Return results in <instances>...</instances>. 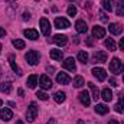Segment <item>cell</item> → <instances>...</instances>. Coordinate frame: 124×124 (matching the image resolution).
Masks as SVG:
<instances>
[{
    "label": "cell",
    "instance_id": "30bf717a",
    "mask_svg": "<svg viewBox=\"0 0 124 124\" xmlns=\"http://www.w3.org/2000/svg\"><path fill=\"white\" fill-rule=\"evenodd\" d=\"M78 98H79L81 104L85 105V107H88V105L91 104V97H90V93H88V91H81L79 95H78Z\"/></svg>",
    "mask_w": 124,
    "mask_h": 124
},
{
    "label": "cell",
    "instance_id": "7bdbcfd3",
    "mask_svg": "<svg viewBox=\"0 0 124 124\" xmlns=\"http://www.w3.org/2000/svg\"><path fill=\"white\" fill-rule=\"evenodd\" d=\"M46 124H56V123H55V120H49Z\"/></svg>",
    "mask_w": 124,
    "mask_h": 124
},
{
    "label": "cell",
    "instance_id": "d4e9b609",
    "mask_svg": "<svg viewBox=\"0 0 124 124\" xmlns=\"http://www.w3.org/2000/svg\"><path fill=\"white\" fill-rule=\"evenodd\" d=\"M65 93H62V91H58V93L54 94V100H55V102H58V104H61L65 101Z\"/></svg>",
    "mask_w": 124,
    "mask_h": 124
},
{
    "label": "cell",
    "instance_id": "bcb514c9",
    "mask_svg": "<svg viewBox=\"0 0 124 124\" xmlns=\"http://www.w3.org/2000/svg\"><path fill=\"white\" fill-rule=\"evenodd\" d=\"M1 105H3V101H1V100H0V107H1Z\"/></svg>",
    "mask_w": 124,
    "mask_h": 124
},
{
    "label": "cell",
    "instance_id": "4316f807",
    "mask_svg": "<svg viewBox=\"0 0 124 124\" xmlns=\"http://www.w3.org/2000/svg\"><path fill=\"white\" fill-rule=\"evenodd\" d=\"M0 91L4 93V94H10L12 93V84L10 82H3L0 85Z\"/></svg>",
    "mask_w": 124,
    "mask_h": 124
},
{
    "label": "cell",
    "instance_id": "83f0119b",
    "mask_svg": "<svg viewBox=\"0 0 124 124\" xmlns=\"http://www.w3.org/2000/svg\"><path fill=\"white\" fill-rule=\"evenodd\" d=\"M114 108H116V111H117V113H120V114L124 113V98H123V97H120V98H118V102H117V105H116Z\"/></svg>",
    "mask_w": 124,
    "mask_h": 124
},
{
    "label": "cell",
    "instance_id": "d6a6232c",
    "mask_svg": "<svg viewBox=\"0 0 124 124\" xmlns=\"http://www.w3.org/2000/svg\"><path fill=\"white\" fill-rule=\"evenodd\" d=\"M36 97H38L39 100H42V101H46L49 95H48L46 93H43V91H38V93H36Z\"/></svg>",
    "mask_w": 124,
    "mask_h": 124
},
{
    "label": "cell",
    "instance_id": "ee69618b",
    "mask_svg": "<svg viewBox=\"0 0 124 124\" xmlns=\"http://www.w3.org/2000/svg\"><path fill=\"white\" fill-rule=\"evenodd\" d=\"M16 124H23V121H22V120H17V121H16Z\"/></svg>",
    "mask_w": 124,
    "mask_h": 124
},
{
    "label": "cell",
    "instance_id": "9c48e42d",
    "mask_svg": "<svg viewBox=\"0 0 124 124\" xmlns=\"http://www.w3.org/2000/svg\"><path fill=\"white\" fill-rule=\"evenodd\" d=\"M56 81L61 85H68L71 82V77L66 72H59V74H56Z\"/></svg>",
    "mask_w": 124,
    "mask_h": 124
},
{
    "label": "cell",
    "instance_id": "7a4b0ae2",
    "mask_svg": "<svg viewBox=\"0 0 124 124\" xmlns=\"http://www.w3.org/2000/svg\"><path fill=\"white\" fill-rule=\"evenodd\" d=\"M38 113H39V110H38L36 102H31V104H29V108H28V111H26V118H28V121H29V123L35 121V118H36Z\"/></svg>",
    "mask_w": 124,
    "mask_h": 124
},
{
    "label": "cell",
    "instance_id": "60d3db41",
    "mask_svg": "<svg viewBox=\"0 0 124 124\" xmlns=\"http://www.w3.org/2000/svg\"><path fill=\"white\" fill-rule=\"evenodd\" d=\"M108 124H118V121H117V120H110Z\"/></svg>",
    "mask_w": 124,
    "mask_h": 124
},
{
    "label": "cell",
    "instance_id": "c3c4849f",
    "mask_svg": "<svg viewBox=\"0 0 124 124\" xmlns=\"http://www.w3.org/2000/svg\"><path fill=\"white\" fill-rule=\"evenodd\" d=\"M123 82H124V74H123Z\"/></svg>",
    "mask_w": 124,
    "mask_h": 124
},
{
    "label": "cell",
    "instance_id": "b9f144b4",
    "mask_svg": "<svg viewBox=\"0 0 124 124\" xmlns=\"http://www.w3.org/2000/svg\"><path fill=\"white\" fill-rule=\"evenodd\" d=\"M17 94H19V95L22 97V95H23V90H17Z\"/></svg>",
    "mask_w": 124,
    "mask_h": 124
},
{
    "label": "cell",
    "instance_id": "d6986e66",
    "mask_svg": "<svg viewBox=\"0 0 124 124\" xmlns=\"http://www.w3.org/2000/svg\"><path fill=\"white\" fill-rule=\"evenodd\" d=\"M9 63H10V66H12L13 72H16L17 75H22V71H20V68L17 66L16 59H15V56H13V55H10V56H9Z\"/></svg>",
    "mask_w": 124,
    "mask_h": 124
},
{
    "label": "cell",
    "instance_id": "f35d334b",
    "mask_svg": "<svg viewBox=\"0 0 124 124\" xmlns=\"http://www.w3.org/2000/svg\"><path fill=\"white\" fill-rule=\"evenodd\" d=\"M4 35H6V31H4L3 28H0V38H3Z\"/></svg>",
    "mask_w": 124,
    "mask_h": 124
},
{
    "label": "cell",
    "instance_id": "9a60e30c",
    "mask_svg": "<svg viewBox=\"0 0 124 124\" xmlns=\"http://www.w3.org/2000/svg\"><path fill=\"white\" fill-rule=\"evenodd\" d=\"M108 31L111 32L113 35H120L123 32V25H120V23H111L108 26Z\"/></svg>",
    "mask_w": 124,
    "mask_h": 124
},
{
    "label": "cell",
    "instance_id": "ffe728a7",
    "mask_svg": "<svg viewBox=\"0 0 124 124\" xmlns=\"http://www.w3.org/2000/svg\"><path fill=\"white\" fill-rule=\"evenodd\" d=\"M104 45H105V48H107L108 51H111V52H114V51L117 49V45H116V42H114V39H111V38H108V39H105V42H104Z\"/></svg>",
    "mask_w": 124,
    "mask_h": 124
},
{
    "label": "cell",
    "instance_id": "484cf974",
    "mask_svg": "<svg viewBox=\"0 0 124 124\" xmlns=\"http://www.w3.org/2000/svg\"><path fill=\"white\" fill-rule=\"evenodd\" d=\"M78 61L85 65V63L88 62V54H87L85 51H79V52H78Z\"/></svg>",
    "mask_w": 124,
    "mask_h": 124
},
{
    "label": "cell",
    "instance_id": "f6af8a7d",
    "mask_svg": "<svg viewBox=\"0 0 124 124\" xmlns=\"http://www.w3.org/2000/svg\"><path fill=\"white\" fill-rule=\"evenodd\" d=\"M78 124H84V121H82V120H79V121H78Z\"/></svg>",
    "mask_w": 124,
    "mask_h": 124
},
{
    "label": "cell",
    "instance_id": "4dcf8cb0",
    "mask_svg": "<svg viewBox=\"0 0 124 124\" xmlns=\"http://www.w3.org/2000/svg\"><path fill=\"white\" fill-rule=\"evenodd\" d=\"M101 4H102V9H104V10H107V12H111V10H113L111 0H102V1H101Z\"/></svg>",
    "mask_w": 124,
    "mask_h": 124
},
{
    "label": "cell",
    "instance_id": "4fadbf2b",
    "mask_svg": "<svg viewBox=\"0 0 124 124\" xmlns=\"http://www.w3.org/2000/svg\"><path fill=\"white\" fill-rule=\"evenodd\" d=\"M12 117H13L12 110H9V108H1L0 110V118L3 121H9V120H12Z\"/></svg>",
    "mask_w": 124,
    "mask_h": 124
},
{
    "label": "cell",
    "instance_id": "f546056e",
    "mask_svg": "<svg viewBox=\"0 0 124 124\" xmlns=\"http://www.w3.org/2000/svg\"><path fill=\"white\" fill-rule=\"evenodd\" d=\"M82 85H84V78H82L81 75L75 77V79H74V87H75V88H81Z\"/></svg>",
    "mask_w": 124,
    "mask_h": 124
},
{
    "label": "cell",
    "instance_id": "52a82bcc",
    "mask_svg": "<svg viewBox=\"0 0 124 124\" xmlns=\"http://www.w3.org/2000/svg\"><path fill=\"white\" fill-rule=\"evenodd\" d=\"M93 75L98 79V81H105V78H107V72H105V69L98 68V66L93 68Z\"/></svg>",
    "mask_w": 124,
    "mask_h": 124
},
{
    "label": "cell",
    "instance_id": "681fc988",
    "mask_svg": "<svg viewBox=\"0 0 124 124\" xmlns=\"http://www.w3.org/2000/svg\"><path fill=\"white\" fill-rule=\"evenodd\" d=\"M71 1H75V0H71Z\"/></svg>",
    "mask_w": 124,
    "mask_h": 124
},
{
    "label": "cell",
    "instance_id": "8992f818",
    "mask_svg": "<svg viewBox=\"0 0 124 124\" xmlns=\"http://www.w3.org/2000/svg\"><path fill=\"white\" fill-rule=\"evenodd\" d=\"M40 31H42V35L43 36H49L51 35V23L46 17H42L40 19Z\"/></svg>",
    "mask_w": 124,
    "mask_h": 124
},
{
    "label": "cell",
    "instance_id": "e575fe53",
    "mask_svg": "<svg viewBox=\"0 0 124 124\" xmlns=\"http://www.w3.org/2000/svg\"><path fill=\"white\" fill-rule=\"evenodd\" d=\"M100 19H101L102 22H108V17L105 16V13H104V12H100Z\"/></svg>",
    "mask_w": 124,
    "mask_h": 124
},
{
    "label": "cell",
    "instance_id": "5b68a950",
    "mask_svg": "<svg viewBox=\"0 0 124 124\" xmlns=\"http://www.w3.org/2000/svg\"><path fill=\"white\" fill-rule=\"evenodd\" d=\"M25 58H26V61H28L29 65H38V62H39V54L36 51H29L25 55Z\"/></svg>",
    "mask_w": 124,
    "mask_h": 124
},
{
    "label": "cell",
    "instance_id": "603a6c76",
    "mask_svg": "<svg viewBox=\"0 0 124 124\" xmlns=\"http://www.w3.org/2000/svg\"><path fill=\"white\" fill-rule=\"evenodd\" d=\"M26 85H28L31 90H33V88L38 85V77H36V75H31V77L28 78V81H26Z\"/></svg>",
    "mask_w": 124,
    "mask_h": 124
},
{
    "label": "cell",
    "instance_id": "d590c367",
    "mask_svg": "<svg viewBox=\"0 0 124 124\" xmlns=\"http://www.w3.org/2000/svg\"><path fill=\"white\" fill-rule=\"evenodd\" d=\"M29 19H31V13L25 12V13H23V20H29Z\"/></svg>",
    "mask_w": 124,
    "mask_h": 124
},
{
    "label": "cell",
    "instance_id": "7c38bea8",
    "mask_svg": "<svg viewBox=\"0 0 124 124\" xmlns=\"http://www.w3.org/2000/svg\"><path fill=\"white\" fill-rule=\"evenodd\" d=\"M63 68L68 69V71H71V72H75L77 71V65H75L74 58H66L65 62H63Z\"/></svg>",
    "mask_w": 124,
    "mask_h": 124
},
{
    "label": "cell",
    "instance_id": "8d00e7d4",
    "mask_svg": "<svg viewBox=\"0 0 124 124\" xmlns=\"http://www.w3.org/2000/svg\"><path fill=\"white\" fill-rule=\"evenodd\" d=\"M120 49H121V51H124V38H121V39H120Z\"/></svg>",
    "mask_w": 124,
    "mask_h": 124
},
{
    "label": "cell",
    "instance_id": "3957f363",
    "mask_svg": "<svg viewBox=\"0 0 124 124\" xmlns=\"http://www.w3.org/2000/svg\"><path fill=\"white\" fill-rule=\"evenodd\" d=\"M39 87L42 88V90H51L54 85H52V81H51V78L46 75V74H43L40 78H39Z\"/></svg>",
    "mask_w": 124,
    "mask_h": 124
},
{
    "label": "cell",
    "instance_id": "2e32d148",
    "mask_svg": "<svg viewBox=\"0 0 124 124\" xmlns=\"http://www.w3.org/2000/svg\"><path fill=\"white\" fill-rule=\"evenodd\" d=\"M23 35H25L28 39H31V40H36L38 36H39V32L36 31V29H26V31L23 32Z\"/></svg>",
    "mask_w": 124,
    "mask_h": 124
},
{
    "label": "cell",
    "instance_id": "6da1fadb",
    "mask_svg": "<svg viewBox=\"0 0 124 124\" xmlns=\"http://www.w3.org/2000/svg\"><path fill=\"white\" fill-rule=\"evenodd\" d=\"M110 71H111L113 74H116V75L121 74V72L124 71L123 62L120 61L118 58H113V59H111V62H110Z\"/></svg>",
    "mask_w": 124,
    "mask_h": 124
},
{
    "label": "cell",
    "instance_id": "7402d4cb",
    "mask_svg": "<svg viewBox=\"0 0 124 124\" xmlns=\"http://www.w3.org/2000/svg\"><path fill=\"white\" fill-rule=\"evenodd\" d=\"M95 113L104 116V114L108 113V107H107L105 104H97V105H95Z\"/></svg>",
    "mask_w": 124,
    "mask_h": 124
},
{
    "label": "cell",
    "instance_id": "ab89813d",
    "mask_svg": "<svg viewBox=\"0 0 124 124\" xmlns=\"http://www.w3.org/2000/svg\"><path fill=\"white\" fill-rule=\"evenodd\" d=\"M91 39H93V38H88V40H87V45H88V46H93V40H91Z\"/></svg>",
    "mask_w": 124,
    "mask_h": 124
},
{
    "label": "cell",
    "instance_id": "277c9868",
    "mask_svg": "<svg viewBox=\"0 0 124 124\" xmlns=\"http://www.w3.org/2000/svg\"><path fill=\"white\" fill-rule=\"evenodd\" d=\"M107 59H108V55L105 51H97L93 56V62H95V63H104V62H107Z\"/></svg>",
    "mask_w": 124,
    "mask_h": 124
},
{
    "label": "cell",
    "instance_id": "ac0fdd59",
    "mask_svg": "<svg viewBox=\"0 0 124 124\" xmlns=\"http://www.w3.org/2000/svg\"><path fill=\"white\" fill-rule=\"evenodd\" d=\"M75 29H77V32H79V33H87L88 26H87V23H85L84 20H77V23H75Z\"/></svg>",
    "mask_w": 124,
    "mask_h": 124
},
{
    "label": "cell",
    "instance_id": "44dd1931",
    "mask_svg": "<svg viewBox=\"0 0 124 124\" xmlns=\"http://www.w3.org/2000/svg\"><path fill=\"white\" fill-rule=\"evenodd\" d=\"M101 98H102L104 101L110 102V101L113 100V93H111V90H108V88H104V90H102V93H101Z\"/></svg>",
    "mask_w": 124,
    "mask_h": 124
},
{
    "label": "cell",
    "instance_id": "e0dca14e",
    "mask_svg": "<svg viewBox=\"0 0 124 124\" xmlns=\"http://www.w3.org/2000/svg\"><path fill=\"white\" fill-rule=\"evenodd\" d=\"M49 56L52 59H55V61H61L62 56H63V52H62L61 49H51L49 51Z\"/></svg>",
    "mask_w": 124,
    "mask_h": 124
},
{
    "label": "cell",
    "instance_id": "cb8c5ba5",
    "mask_svg": "<svg viewBox=\"0 0 124 124\" xmlns=\"http://www.w3.org/2000/svg\"><path fill=\"white\" fill-rule=\"evenodd\" d=\"M88 87H90V90H91V93H93V97L91 98H94L95 101L100 98V91H98V88H97V85H94L93 82H88Z\"/></svg>",
    "mask_w": 124,
    "mask_h": 124
},
{
    "label": "cell",
    "instance_id": "f907efd6",
    "mask_svg": "<svg viewBox=\"0 0 124 124\" xmlns=\"http://www.w3.org/2000/svg\"><path fill=\"white\" fill-rule=\"evenodd\" d=\"M36 1H39V0H36Z\"/></svg>",
    "mask_w": 124,
    "mask_h": 124
},
{
    "label": "cell",
    "instance_id": "836d02e7",
    "mask_svg": "<svg viewBox=\"0 0 124 124\" xmlns=\"http://www.w3.org/2000/svg\"><path fill=\"white\" fill-rule=\"evenodd\" d=\"M68 15H69V16H75V15H77V7H75L74 4L68 7Z\"/></svg>",
    "mask_w": 124,
    "mask_h": 124
},
{
    "label": "cell",
    "instance_id": "1f68e13d",
    "mask_svg": "<svg viewBox=\"0 0 124 124\" xmlns=\"http://www.w3.org/2000/svg\"><path fill=\"white\" fill-rule=\"evenodd\" d=\"M117 15L124 16V0H118V6H117Z\"/></svg>",
    "mask_w": 124,
    "mask_h": 124
},
{
    "label": "cell",
    "instance_id": "f1b7e54d",
    "mask_svg": "<svg viewBox=\"0 0 124 124\" xmlns=\"http://www.w3.org/2000/svg\"><path fill=\"white\" fill-rule=\"evenodd\" d=\"M12 43H13V46H15L16 49H23V48L26 46V43H25L22 39H13V42H12Z\"/></svg>",
    "mask_w": 124,
    "mask_h": 124
},
{
    "label": "cell",
    "instance_id": "7dc6e473",
    "mask_svg": "<svg viewBox=\"0 0 124 124\" xmlns=\"http://www.w3.org/2000/svg\"><path fill=\"white\" fill-rule=\"evenodd\" d=\"M0 52H1V43H0Z\"/></svg>",
    "mask_w": 124,
    "mask_h": 124
},
{
    "label": "cell",
    "instance_id": "ba28073f",
    "mask_svg": "<svg viewBox=\"0 0 124 124\" xmlns=\"http://www.w3.org/2000/svg\"><path fill=\"white\" fill-rule=\"evenodd\" d=\"M69 26H71V23L68 19H65V17H56L55 19V28L56 29H68Z\"/></svg>",
    "mask_w": 124,
    "mask_h": 124
},
{
    "label": "cell",
    "instance_id": "74e56055",
    "mask_svg": "<svg viewBox=\"0 0 124 124\" xmlns=\"http://www.w3.org/2000/svg\"><path fill=\"white\" fill-rule=\"evenodd\" d=\"M110 84H111L113 87H117V82H116V79H114V78H110Z\"/></svg>",
    "mask_w": 124,
    "mask_h": 124
},
{
    "label": "cell",
    "instance_id": "5bb4252c",
    "mask_svg": "<svg viewBox=\"0 0 124 124\" xmlns=\"http://www.w3.org/2000/svg\"><path fill=\"white\" fill-rule=\"evenodd\" d=\"M66 40H68V38L65 35H55L54 39H52V42L56 43L58 46H65L66 45Z\"/></svg>",
    "mask_w": 124,
    "mask_h": 124
},
{
    "label": "cell",
    "instance_id": "8fae6325",
    "mask_svg": "<svg viewBox=\"0 0 124 124\" xmlns=\"http://www.w3.org/2000/svg\"><path fill=\"white\" fill-rule=\"evenodd\" d=\"M93 36H94V38H97V39L104 38V36H105V29H104L102 26L95 25V26L93 28Z\"/></svg>",
    "mask_w": 124,
    "mask_h": 124
}]
</instances>
